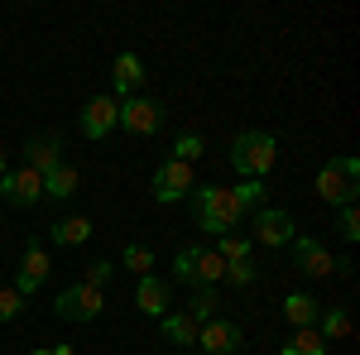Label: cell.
I'll list each match as a JSON object with an SVG mask.
<instances>
[{
    "label": "cell",
    "instance_id": "44dd1931",
    "mask_svg": "<svg viewBox=\"0 0 360 355\" xmlns=\"http://www.w3.org/2000/svg\"><path fill=\"white\" fill-rule=\"evenodd\" d=\"M159 327H164V336L173 341V346H197V322L188 317V312H164Z\"/></svg>",
    "mask_w": 360,
    "mask_h": 355
},
{
    "label": "cell",
    "instance_id": "cb8c5ba5",
    "mask_svg": "<svg viewBox=\"0 0 360 355\" xmlns=\"http://www.w3.org/2000/svg\"><path fill=\"white\" fill-rule=\"evenodd\" d=\"M202 154H207V139L197 135V130H183V135H178V144H173V159L193 168L197 159H202Z\"/></svg>",
    "mask_w": 360,
    "mask_h": 355
},
{
    "label": "cell",
    "instance_id": "603a6c76",
    "mask_svg": "<svg viewBox=\"0 0 360 355\" xmlns=\"http://www.w3.org/2000/svg\"><path fill=\"white\" fill-rule=\"evenodd\" d=\"M250 250H255V240H250V235H240V231H231V235H217V254H221L226 264H236V259H250Z\"/></svg>",
    "mask_w": 360,
    "mask_h": 355
},
{
    "label": "cell",
    "instance_id": "ffe728a7",
    "mask_svg": "<svg viewBox=\"0 0 360 355\" xmlns=\"http://www.w3.org/2000/svg\"><path fill=\"white\" fill-rule=\"evenodd\" d=\"M312 331H317L322 341H341V336H351V312H346V307H322Z\"/></svg>",
    "mask_w": 360,
    "mask_h": 355
},
{
    "label": "cell",
    "instance_id": "4316f807",
    "mask_svg": "<svg viewBox=\"0 0 360 355\" xmlns=\"http://www.w3.org/2000/svg\"><path fill=\"white\" fill-rule=\"evenodd\" d=\"M125 269H135V278L154 273V250L139 245V240H130V245H125Z\"/></svg>",
    "mask_w": 360,
    "mask_h": 355
},
{
    "label": "cell",
    "instance_id": "8fae6325",
    "mask_svg": "<svg viewBox=\"0 0 360 355\" xmlns=\"http://www.w3.org/2000/svg\"><path fill=\"white\" fill-rule=\"evenodd\" d=\"M240 341H245V331L236 327V322H226V317H212V322L197 327V346H202V355H236Z\"/></svg>",
    "mask_w": 360,
    "mask_h": 355
},
{
    "label": "cell",
    "instance_id": "277c9868",
    "mask_svg": "<svg viewBox=\"0 0 360 355\" xmlns=\"http://www.w3.org/2000/svg\"><path fill=\"white\" fill-rule=\"evenodd\" d=\"M356 192H360V159L356 154H341V159H332L317 173V197L327 207H351Z\"/></svg>",
    "mask_w": 360,
    "mask_h": 355
},
{
    "label": "cell",
    "instance_id": "5b68a950",
    "mask_svg": "<svg viewBox=\"0 0 360 355\" xmlns=\"http://www.w3.org/2000/svg\"><path fill=\"white\" fill-rule=\"evenodd\" d=\"M53 312L63 317V322H96V317L106 312V293L77 278V283H68V288L53 298Z\"/></svg>",
    "mask_w": 360,
    "mask_h": 355
},
{
    "label": "cell",
    "instance_id": "7402d4cb",
    "mask_svg": "<svg viewBox=\"0 0 360 355\" xmlns=\"http://www.w3.org/2000/svg\"><path fill=\"white\" fill-rule=\"evenodd\" d=\"M283 355H327V341H322L312 327H303V331H293V336H288Z\"/></svg>",
    "mask_w": 360,
    "mask_h": 355
},
{
    "label": "cell",
    "instance_id": "30bf717a",
    "mask_svg": "<svg viewBox=\"0 0 360 355\" xmlns=\"http://www.w3.org/2000/svg\"><path fill=\"white\" fill-rule=\"evenodd\" d=\"M193 188H197V178H193V168H188V164L168 159V164L154 168V202H159V207H173V202H183V197H188Z\"/></svg>",
    "mask_w": 360,
    "mask_h": 355
},
{
    "label": "cell",
    "instance_id": "1f68e13d",
    "mask_svg": "<svg viewBox=\"0 0 360 355\" xmlns=\"http://www.w3.org/2000/svg\"><path fill=\"white\" fill-rule=\"evenodd\" d=\"M49 355H72V346H49Z\"/></svg>",
    "mask_w": 360,
    "mask_h": 355
},
{
    "label": "cell",
    "instance_id": "d6986e66",
    "mask_svg": "<svg viewBox=\"0 0 360 355\" xmlns=\"http://www.w3.org/2000/svg\"><path fill=\"white\" fill-rule=\"evenodd\" d=\"M49 240L53 245H86L91 240V217H63L49 226Z\"/></svg>",
    "mask_w": 360,
    "mask_h": 355
},
{
    "label": "cell",
    "instance_id": "4fadbf2b",
    "mask_svg": "<svg viewBox=\"0 0 360 355\" xmlns=\"http://www.w3.org/2000/svg\"><path fill=\"white\" fill-rule=\"evenodd\" d=\"M293 231H298L293 217H288V212H278V207H259V212H255V240H259V245L283 250L288 240H293Z\"/></svg>",
    "mask_w": 360,
    "mask_h": 355
},
{
    "label": "cell",
    "instance_id": "d4e9b609",
    "mask_svg": "<svg viewBox=\"0 0 360 355\" xmlns=\"http://www.w3.org/2000/svg\"><path fill=\"white\" fill-rule=\"evenodd\" d=\"M231 192H236L240 212H259V207H264V197H269V188H264V183H255V178H240Z\"/></svg>",
    "mask_w": 360,
    "mask_h": 355
},
{
    "label": "cell",
    "instance_id": "f546056e",
    "mask_svg": "<svg viewBox=\"0 0 360 355\" xmlns=\"http://www.w3.org/2000/svg\"><path fill=\"white\" fill-rule=\"evenodd\" d=\"M20 307H25V298L15 293V283H10V288H0V327H5V322H15V317H20Z\"/></svg>",
    "mask_w": 360,
    "mask_h": 355
},
{
    "label": "cell",
    "instance_id": "9c48e42d",
    "mask_svg": "<svg viewBox=\"0 0 360 355\" xmlns=\"http://www.w3.org/2000/svg\"><path fill=\"white\" fill-rule=\"evenodd\" d=\"M77 130L86 139H106L111 130H120V101H115L111 91H101V96H91L77 115Z\"/></svg>",
    "mask_w": 360,
    "mask_h": 355
},
{
    "label": "cell",
    "instance_id": "e0dca14e",
    "mask_svg": "<svg viewBox=\"0 0 360 355\" xmlns=\"http://www.w3.org/2000/svg\"><path fill=\"white\" fill-rule=\"evenodd\" d=\"M77 183H82V173L72 164H58L44 173V197L49 202H68V197H77Z\"/></svg>",
    "mask_w": 360,
    "mask_h": 355
},
{
    "label": "cell",
    "instance_id": "83f0119b",
    "mask_svg": "<svg viewBox=\"0 0 360 355\" xmlns=\"http://www.w3.org/2000/svg\"><path fill=\"white\" fill-rule=\"evenodd\" d=\"M255 278H259L255 259H236V264H226V283H236V288H250Z\"/></svg>",
    "mask_w": 360,
    "mask_h": 355
},
{
    "label": "cell",
    "instance_id": "5bb4252c",
    "mask_svg": "<svg viewBox=\"0 0 360 355\" xmlns=\"http://www.w3.org/2000/svg\"><path fill=\"white\" fill-rule=\"evenodd\" d=\"M135 307L144 312V317H164L168 307H173V288H168V278L144 273V278L135 283Z\"/></svg>",
    "mask_w": 360,
    "mask_h": 355
},
{
    "label": "cell",
    "instance_id": "52a82bcc",
    "mask_svg": "<svg viewBox=\"0 0 360 355\" xmlns=\"http://www.w3.org/2000/svg\"><path fill=\"white\" fill-rule=\"evenodd\" d=\"M0 192H5V207L29 212V207H39V202H44V173H34L29 164H25V168H5Z\"/></svg>",
    "mask_w": 360,
    "mask_h": 355
},
{
    "label": "cell",
    "instance_id": "484cf974",
    "mask_svg": "<svg viewBox=\"0 0 360 355\" xmlns=\"http://www.w3.org/2000/svg\"><path fill=\"white\" fill-rule=\"evenodd\" d=\"M217 307H221V302H217V288H197L193 302H188V317L202 327V322H212V317H217Z\"/></svg>",
    "mask_w": 360,
    "mask_h": 355
},
{
    "label": "cell",
    "instance_id": "f1b7e54d",
    "mask_svg": "<svg viewBox=\"0 0 360 355\" xmlns=\"http://www.w3.org/2000/svg\"><path fill=\"white\" fill-rule=\"evenodd\" d=\"M111 273H115V264H111V259H91V264H86V273H82V283H91V288H101V293H106Z\"/></svg>",
    "mask_w": 360,
    "mask_h": 355
},
{
    "label": "cell",
    "instance_id": "d6a6232c",
    "mask_svg": "<svg viewBox=\"0 0 360 355\" xmlns=\"http://www.w3.org/2000/svg\"><path fill=\"white\" fill-rule=\"evenodd\" d=\"M5 168H10V164H5V149H0V178H5Z\"/></svg>",
    "mask_w": 360,
    "mask_h": 355
},
{
    "label": "cell",
    "instance_id": "3957f363",
    "mask_svg": "<svg viewBox=\"0 0 360 355\" xmlns=\"http://www.w3.org/2000/svg\"><path fill=\"white\" fill-rule=\"evenodd\" d=\"M173 273L178 283H193V288H217L226 278V259L212 245H183L173 254Z\"/></svg>",
    "mask_w": 360,
    "mask_h": 355
},
{
    "label": "cell",
    "instance_id": "8992f818",
    "mask_svg": "<svg viewBox=\"0 0 360 355\" xmlns=\"http://www.w3.org/2000/svg\"><path fill=\"white\" fill-rule=\"evenodd\" d=\"M49 273H53L49 245H44V240H29V245L20 250V269H15V293H20V298L39 293V288L49 283Z\"/></svg>",
    "mask_w": 360,
    "mask_h": 355
},
{
    "label": "cell",
    "instance_id": "ac0fdd59",
    "mask_svg": "<svg viewBox=\"0 0 360 355\" xmlns=\"http://www.w3.org/2000/svg\"><path fill=\"white\" fill-rule=\"evenodd\" d=\"M25 164L34 168V173H49V168H58V164H63V144H58L53 135L29 139V144H25Z\"/></svg>",
    "mask_w": 360,
    "mask_h": 355
},
{
    "label": "cell",
    "instance_id": "836d02e7",
    "mask_svg": "<svg viewBox=\"0 0 360 355\" xmlns=\"http://www.w3.org/2000/svg\"><path fill=\"white\" fill-rule=\"evenodd\" d=\"M29 355H49V351H29Z\"/></svg>",
    "mask_w": 360,
    "mask_h": 355
},
{
    "label": "cell",
    "instance_id": "ba28073f",
    "mask_svg": "<svg viewBox=\"0 0 360 355\" xmlns=\"http://www.w3.org/2000/svg\"><path fill=\"white\" fill-rule=\"evenodd\" d=\"M120 130H130L135 139H149L164 130V106L149 96H125L120 101Z\"/></svg>",
    "mask_w": 360,
    "mask_h": 355
},
{
    "label": "cell",
    "instance_id": "7a4b0ae2",
    "mask_svg": "<svg viewBox=\"0 0 360 355\" xmlns=\"http://www.w3.org/2000/svg\"><path fill=\"white\" fill-rule=\"evenodd\" d=\"M278 164V139L269 130H245V135L231 139V168L240 173V178H255V183H264V173Z\"/></svg>",
    "mask_w": 360,
    "mask_h": 355
},
{
    "label": "cell",
    "instance_id": "7c38bea8",
    "mask_svg": "<svg viewBox=\"0 0 360 355\" xmlns=\"http://www.w3.org/2000/svg\"><path fill=\"white\" fill-rule=\"evenodd\" d=\"M288 245H293V259H298V269H303L307 278H332V273H336L332 250L322 245L317 235H293Z\"/></svg>",
    "mask_w": 360,
    "mask_h": 355
},
{
    "label": "cell",
    "instance_id": "4dcf8cb0",
    "mask_svg": "<svg viewBox=\"0 0 360 355\" xmlns=\"http://www.w3.org/2000/svg\"><path fill=\"white\" fill-rule=\"evenodd\" d=\"M336 231H341L351 245L360 240V212H356V202H351V207H341V221H336Z\"/></svg>",
    "mask_w": 360,
    "mask_h": 355
},
{
    "label": "cell",
    "instance_id": "2e32d148",
    "mask_svg": "<svg viewBox=\"0 0 360 355\" xmlns=\"http://www.w3.org/2000/svg\"><path fill=\"white\" fill-rule=\"evenodd\" d=\"M317 312H322V302L303 293V288H293L288 298H283V317H288V327L303 331V327H317Z\"/></svg>",
    "mask_w": 360,
    "mask_h": 355
},
{
    "label": "cell",
    "instance_id": "9a60e30c",
    "mask_svg": "<svg viewBox=\"0 0 360 355\" xmlns=\"http://www.w3.org/2000/svg\"><path fill=\"white\" fill-rule=\"evenodd\" d=\"M111 96L120 101V96H139V86H144V63H139V53H120L111 67Z\"/></svg>",
    "mask_w": 360,
    "mask_h": 355
},
{
    "label": "cell",
    "instance_id": "6da1fadb",
    "mask_svg": "<svg viewBox=\"0 0 360 355\" xmlns=\"http://www.w3.org/2000/svg\"><path fill=\"white\" fill-rule=\"evenodd\" d=\"M188 202H193V217L202 231H217V235H231L245 212H240V202H236V192L231 188H217V183H207V188H193L188 192Z\"/></svg>",
    "mask_w": 360,
    "mask_h": 355
}]
</instances>
